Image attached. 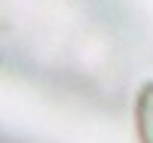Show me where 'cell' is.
I'll return each instance as SVG.
<instances>
[{
    "instance_id": "6da1fadb",
    "label": "cell",
    "mask_w": 153,
    "mask_h": 143,
    "mask_svg": "<svg viewBox=\"0 0 153 143\" xmlns=\"http://www.w3.org/2000/svg\"><path fill=\"white\" fill-rule=\"evenodd\" d=\"M138 122H141L144 143H153V85H147L138 100Z\"/></svg>"
}]
</instances>
